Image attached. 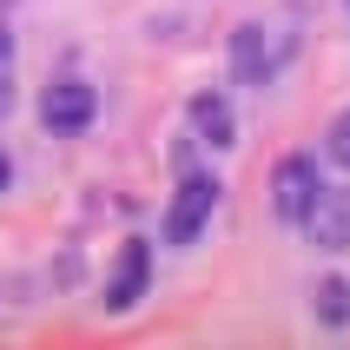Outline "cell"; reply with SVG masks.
Wrapping results in <instances>:
<instances>
[{
  "instance_id": "10",
  "label": "cell",
  "mask_w": 350,
  "mask_h": 350,
  "mask_svg": "<svg viewBox=\"0 0 350 350\" xmlns=\"http://www.w3.org/2000/svg\"><path fill=\"white\" fill-rule=\"evenodd\" d=\"M7 66H14V40L0 33V99H7Z\"/></svg>"
},
{
  "instance_id": "1",
  "label": "cell",
  "mask_w": 350,
  "mask_h": 350,
  "mask_svg": "<svg viewBox=\"0 0 350 350\" xmlns=\"http://www.w3.org/2000/svg\"><path fill=\"white\" fill-rule=\"evenodd\" d=\"M212 212H218V178H212V172H192V178L172 192V212H165V245H198V232L212 225Z\"/></svg>"
},
{
  "instance_id": "3",
  "label": "cell",
  "mask_w": 350,
  "mask_h": 350,
  "mask_svg": "<svg viewBox=\"0 0 350 350\" xmlns=\"http://www.w3.org/2000/svg\"><path fill=\"white\" fill-rule=\"evenodd\" d=\"M297 225L311 232L317 252H344V245H350V192H337V185H317L311 212L297 218Z\"/></svg>"
},
{
  "instance_id": "7",
  "label": "cell",
  "mask_w": 350,
  "mask_h": 350,
  "mask_svg": "<svg viewBox=\"0 0 350 350\" xmlns=\"http://www.w3.org/2000/svg\"><path fill=\"white\" fill-rule=\"evenodd\" d=\"M192 133L205 139V146H238V126H232V106L218 93H198L192 99Z\"/></svg>"
},
{
  "instance_id": "8",
  "label": "cell",
  "mask_w": 350,
  "mask_h": 350,
  "mask_svg": "<svg viewBox=\"0 0 350 350\" xmlns=\"http://www.w3.org/2000/svg\"><path fill=\"white\" fill-rule=\"evenodd\" d=\"M317 317H324L331 331L350 324V284H344V278H324V284H317Z\"/></svg>"
},
{
  "instance_id": "6",
  "label": "cell",
  "mask_w": 350,
  "mask_h": 350,
  "mask_svg": "<svg viewBox=\"0 0 350 350\" xmlns=\"http://www.w3.org/2000/svg\"><path fill=\"white\" fill-rule=\"evenodd\" d=\"M232 73L238 86H265L271 79V46H265V27H232Z\"/></svg>"
},
{
  "instance_id": "2",
  "label": "cell",
  "mask_w": 350,
  "mask_h": 350,
  "mask_svg": "<svg viewBox=\"0 0 350 350\" xmlns=\"http://www.w3.org/2000/svg\"><path fill=\"white\" fill-rule=\"evenodd\" d=\"M99 113V99L86 79H53L46 86V99H40V119H46V133H86Z\"/></svg>"
},
{
  "instance_id": "5",
  "label": "cell",
  "mask_w": 350,
  "mask_h": 350,
  "mask_svg": "<svg viewBox=\"0 0 350 350\" xmlns=\"http://www.w3.org/2000/svg\"><path fill=\"white\" fill-rule=\"evenodd\" d=\"M146 278H152V252H146V238H126V252L113 265V284H106V311H133L146 297Z\"/></svg>"
},
{
  "instance_id": "9",
  "label": "cell",
  "mask_w": 350,
  "mask_h": 350,
  "mask_svg": "<svg viewBox=\"0 0 350 350\" xmlns=\"http://www.w3.org/2000/svg\"><path fill=\"white\" fill-rule=\"evenodd\" d=\"M331 159H337V165H350V106L331 119Z\"/></svg>"
},
{
  "instance_id": "11",
  "label": "cell",
  "mask_w": 350,
  "mask_h": 350,
  "mask_svg": "<svg viewBox=\"0 0 350 350\" xmlns=\"http://www.w3.org/2000/svg\"><path fill=\"white\" fill-rule=\"evenodd\" d=\"M0 185H7V152H0Z\"/></svg>"
},
{
  "instance_id": "4",
  "label": "cell",
  "mask_w": 350,
  "mask_h": 350,
  "mask_svg": "<svg viewBox=\"0 0 350 350\" xmlns=\"http://www.w3.org/2000/svg\"><path fill=\"white\" fill-rule=\"evenodd\" d=\"M317 185H324V178H317V159H311V152H291L284 165H278V178H271V192H278V218H291V225H297V218L311 212Z\"/></svg>"
}]
</instances>
